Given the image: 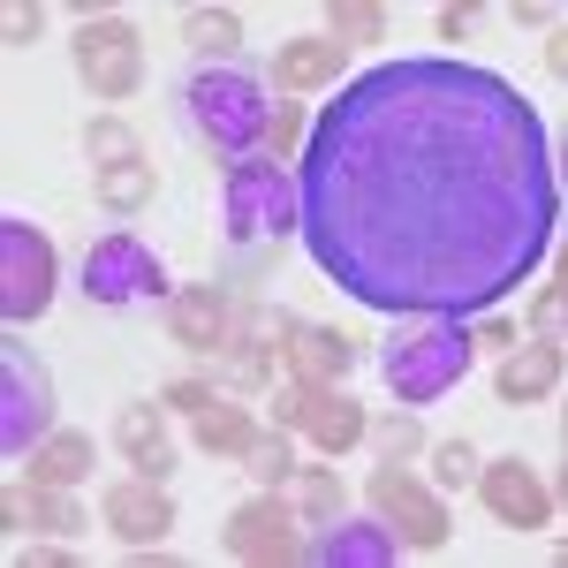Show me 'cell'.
Masks as SVG:
<instances>
[{
	"instance_id": "cell-1",
	"label": "cell",
	"mask_w": 568,
	"mask_h": 568,
	"mask_svg": "<svg viewBox=\"0 0 568 568\" xmlns=\"http://www.w3.org/2000/svg\"><path fill=\"white\" fill-rule=\"evenodd\" d=\"M470 326H455V318H417V326H402L379 356V372H387V394L394 402H409V409H425L439 394L455 387L463 372H470Z\"/></svg>"
},
{
	"instance_id": "cell-2",
	"label": "cell",
	"mask_w": 568,
	"mask_h": 568,
	"mask_svg": "<svg viewBox=\"0 0 568 568\" xmlns=\"http://www.w3.org/2000/svg\"><path fill=\"white\" fill-rule=\"evenodd\" d=\"M182 106H190V130L205 136L220 160L251 152L265 136V91H258L251 69H197V77L182 84Z\"/></svg>"
},
{
	"instance_id": "cell-3",
	"label": "cell",
	"mask_w": 568,
	"mask_h": 568,
	"mask_svg": "<svg viewBox=\"0 0 568 568\" xmlns=\"http://www.w3.org/2000/svg\"><path fill=\"white\" fill-rule=\"evenodd\" d=\"M273 425H281V433H304L318 455H349V447H364V433H372V417H364L356 394L304 387V379H288V387L273 394Z\"/></svg>"
},
{
	"instance_id": "cell-4",
	"label": "cell",
	"mask_w": 568,
	"mask_h": 568,
	"mask_svg": "<svg viewBox=\"0 0 568 568\" xmlns=\"http://www.w3.org/2000/svg\"><path fill=\"white\" fill-rule=\"evenodd\" d=\"M220 213H227V235H243V243H281L296 220V190L273 160H243V168H227Z\"/></svg>"
},
{
	"instance_id": "cell-5",
	"label": "cell",
	"mask_w": 568,
	"mask_h": 568,
	"mask_svg": "<svg viewBox=\"0 0 568 568\" xmlns=\"http://www.w3.org/2000/svg\"><path fill=\"white\" fill-rule=\"evenodd\" d=\"M77 77H84V91L91 99H130L136 84H144V45H136V31H130V16H84L77 23Z\"/></svg>"
},
{
	"instance_id": "cell-6",
	"label": "cell",
	"mask_w": 568,
	"mask_h": 568,
	"mask_svg": "<svg viewBox=\"0 0 568 568\" xmlns=\"http://www.w3.org/2000/svg\"><path fill=\"white\" fill-rule=\"evenodd\" d=\"M220 554H227V561H251V568H296V561H304L296 500H281V493L243 500V508L220 524Z\"/></svg>"
},
{
	"instance_id": "cell-7",
	"label": "cell",
	"mask_w": 568,
	"mask_h": 568,
	"mask_svg": "<svg viewBox=\"0 0 568 568\" xmlns=\"http://www.w3.org/2000/svg\"><path fill=\"white\" fill-rule=\"evenodd\" d=\"M372 516L394 530V538H409V554H439L447 546V508H439V493L433 485H417V478H402V463H379L372 470Z\"/></svg>"
},
{
	"instance_id": "cell-8",
	"label": "cell",
	"mask_w": 568,
	"mask_h": 568,
	"mask_svg": "<svg viewBox=\"0 0 568 568\" xmlns=\"http://www.w3.org/2000/svg\"><path fill=\"white\" fill-rule=\"evenodd\" d=\"M84 296L106 304V311L144 304V296H168V265L152 258L136 235H106V243H91V258H84Z\"/></svg>"
},
{
	"instance_id": "cell-9",
	"label": "cell",
	"mask_w": 568,
	"mask_h": 568,
	"mask_svg": "<svg viewBox=\"0 0 568 568\" xmlns=\"http://www.w3.org/2000/svg\"><path fill=\"white\" fill-rule=\"evenodd\" d=\"M45 296H53V243L31 220H8L0 227V311L23 326L45 311Z\"/></svg>"
},
{
	"instance_id": "cell-10",
	"label": "cell",
	"mask_w": 568,
	"mask_h": 568,
	"mask_svg": "<svg viewBox=\"0 0 568 568\" xmlns=\"http://www.w3.org/2000/svg\"><path fill=\"white\" fill-rule=\"evenodd\" d=\"M478 500H485V516L508 524V530H546V524H554V485L538 478L524 455L478 463Z\"/></svg>"
},
{
	"instance_id": "cell-11",
	"label": "cell",
	"mask_w": 568,
	"mask_h": 568,
	"mask_svg": "<svg viewBox=\"0 0 568 568\" xmlns=\"http://www.w3.org/2000/svg\"><path fill=\"white\" fill-rule=\"evenodd\" d=\"M0 402H8V417H0V447L8 455H23V447H39L45 439V409H53V394H45V379L31 372V356L16 349H0Z\"/></svg>"
},
{
	"instance_id": "cell-12",
	"label": "cell",
	"mask_w": 568,
	"mask_h": 568,
	"mask_svg": "<svg viewBox=\"0 0 568 568\" xmlns=\"http://www.w3.org/2000/svg\"><path fill=\"white\" fill-rule=\"evenodd\" d=\"M106 530L130 538V546H168V530H175V500H168V485H160V478L106 485Z\"/></svg>"
},
{
	"instance_id": "cell-13",
	"label": "cell",
	"mask_w": 568,
	"mask_h": 568,
	"mask_svg": "<svg viewBox=\"0 0 568 568\" xmlns=\"http://www.w3.org/2000/svg\"><path fill=\"white\" fill-rule=\"evenodd\" d=\"M0 524L8 530H53V538H77L91 524L77 508V485H39V478H16L0 493Z\"/></svg>"
},
{
	"instance_id": "cell-14",
	"label": "cell",
	"mask_w": 568,
	"mask_h": 568,
	"mask_svg": "<svg viewBox=\"0 0 568 568\" xmlns=\"http://www.w3.org/2000/svg\"><path fill=\"white\" fill-rule=\"evenodd\" d=\"M281 364H288V379H304V387H342V379L356 372V342L342 334V326H311V318H296Z\"/></svg>"
},
{
	"instance_id": "cell-15",
	"label": "cell",
	"mask_w": 568,
	"mask_h": 568,
	"mask_svg": "<svg viewBox=\"0 0 568 568\" xmlns=\"http://www.w3.org/2000/svg\"><path fill=\"white\" fill-rule=\"evenodd\" d=\"M554 387H561V334H554V326H546L538 342H516V349L500 356V372H493V394L516 402V409L546 402Z\"/></svg>"
},
{
	"instance_id": "cell-16",
	"label": "cell",
	"mask_w": 568,
	"mask_h": 568,
	"mask_svg": "<svg viewBox=\"0 0 568 568\" xmlns=\"http://www.w3.org/2000/svg\"><path fill=\"white\" fill-rule=\"evenodd\" d=\"M227 318H235L227 288H175V296H168V342L190 349V356H220Z\"/></svg>"
},
{
	"instance_id": "cell-17",
	"label": "cell",
	"mask_w": 568,
	"mask_h": 568,
	"mask_svg": "<svg viewBox=\"0 0 568 568\" xmlns=\"http://www.w3.org/2000/svg\"><path fill=\"white\" fill-rule=\"evenodd\" d=\"M114 447H122V463H130L136 478H168L175 470V433H168V409L160 402H130L114 417Z\"/></svg>"
},
{
	"instance_id": "cell-18",
	"label": "cell",
	"mask_w": 568,
	"mask_h": 568,
	"mask_svg": "<svg viewBox=\"0 0 568 568\" xmlns=\"http://www.w3.org/2000/svg\"><path fill=\"white\" fill-rule=\"evenodd\" d=\"M304 561H318V568H387L394 561V530L387 524H326V538L318 546H304Z\"/></svg>"
},
{
	"instance_id": "cell-19",
	"label": "cell",
	"mask_w": 568,
	"mask_h": 568,
	"mask_svg": "<svg viewBox=\"0 0 568 568\" xmlns=\"http://www.w3.org/2000/svg\"><path fill=\"white\" fill-rule=\"evenodd\" d=\"M342 69H349V53L326 39V31H318V39H288L273 53V84L281 91H318V84H334Z\"/></svg>"
},
{
	"instance_id": "cell-20",
	"label": "cell",
	"mask_w": 568,
	"mask_h": 568,
	"mask_svg": "<svg viewBox=\"0 0 568 568\" xmlns=\"http://www.w3.org/2000/svg\"><path fill=\"white\" fill-rule=\"evenodd\" d=\"M251 433H258V417L243 409V394H213V402L190 417V447H197V455H243Z\"/></svg>"
},
{
	"instance_id": "cell-21",
	"label": "cell",
	"mask_w": 568,
	"mask_h": 568,
	"mask_svg": "<svg viewBox=\"0 0 568 568\" xmlns=\"http://www.w3.org/2000/svg\"><path fill=\"white\" fill-rule=\"evenodd\" d=\"M91 470H99L91 433H45L39 447H31V470H23V478H39V485H84Z\"/></svg>"
},
{
	"instance_id": "cell-22",
	"label": "cell",
	"mask_w": 568,
	"mask_h": 568,
	"mask_svg": "<svg viewBox=\"0 0 568 568\" xmlns=\"http://www.w3.org/2000/svg\"><path fill=\"white\" fill-rule=\"evenodd\" d=\"M182 45L205 61V69H235V45H243V16L235 8H190L182 16Z\"/></svg>"
},
{
	"instance_id": "cell-23",
	"label": "cell",
	"mask_w": 568,
	"mask_h": 568,
	"mask_svg": "<svg viewBox=\"0 0 568 568\" xmlns=\"http://www.w3.org/2000/svg\"><path fill=\"white\" fill-rule=\"evenodd\" d=\"M235 470L258 485V493H273V485H288V470H296V447H288V433H281V425H258V433L243 439Z\"/></svg>"
},
{
	"instance_id": "cell-24",
	"label": "cell",
	"mask_w": 568,
	"mask_h": 568,
	"mask_svg": "<svg viewBox=\"0 0 568 568\" xmlns=\"http://www.w3.org/2000/svg\"><path fill=\"white\" fill-rule=\"evenodd\" d=\"M288 500H296V516H304L311 530H326L342 516V478H334L326 463H311V470L296 463V470H288Z\"/></svg>"
},
{
	"instance_id": "cell-25",
	"label": "cell",
	"mask_w": 568,
	"mask_h": 568,
	"mask_svg": "<svg viewBox=\"0 0 568 568\" xmlns=\"http://www.w3.org/2000/svg\"><path fill=\"white\" fill-rule=\"evenodd\" d=\"M326 39L342 45V53H349V45H379L387 39V8H379V0H334V8H326Z\"/></svg>"
},
{
	"instance_id": "cell-26",
	"label": "cell",
	"mask_w": 568,
	"mask_h": 568,
	"mask_svg": "<svg viewBox=\"0 0 568 568\" xmlns=\"http://www.w3.org/2000/svg\"><path fill=\"white\" fill-rule=\"evenodd\" d=\"M152 190H160L152 160H122V168H99V205H106V213H136V205H152Z\"/></svg>"
},
{
	"instance_id": "cell-27",
	"label": "cell",
	"mask_w": 568,
	"mask_h": 568,
	"mask_svg": "<svg viewBox=\"0 0 568 568\" xmlns=\"http://www.w3.org/2000/svg\"><path fill=\"white\" fill-rule=\"evenodd\" d=\"M84 152H91V168H122V160H144V144H136V130L122 122V114H91V122H84Z\"/></svg>"
},
{
	"instance_id": "cell-28",
	"label": "cell",
	"mask_w": 568,
	"mask_h": 568,
	"mask_svg": "<svg viewBox=\"0 0 568 568\" xmlns=\"http://www.w3.org/2000/svg\"><path fill=\"white\" fill-rule=\"evenodd\" d=\"M213 364H220L213 387H227V394H265V379H273V356H265V349H243V342H227Z\"/></svg>"
},
{
	"instance_id": "cell-29",
	"label": "cell",
	"mask_w": 568,
	"mask_h": 568,
	"mask_svg": "<svg viewBox=\"0 0 568 568\" xmlns=\"http://www.w3.org/2000/svg\"><path fill=\"white\" fill-rule=\"evenodd\" d=\"M372 447H379V463H409V455H425V425H417V409H402L387 425H372Z\"/></svg>"
},
{
	"instance_id": "cell-30",
	"label": "cell",
	"mask_w": 568,
	"mask_h": 568,
	"mask_svg": "<svg viewBox=\"0 0 568 568\" xmlns=\"http://www.w3.org/2000/svg\"><path fill=\"white\" fill-rule=\"evenodd\" d=\"M304 130H311V114L304 106H296V99H288V106H265V160H273V168H281V160H288V152H296V144H304Z\"/></svg>"
},
{
	"instance_id": "cell-31",
	"label": "cell",
	"mask_w": 568,
	"mask_h": 568,
	"mask_svg": "<svg viewBox=\"0 0 568 568\" xmlns=\"http://www.w3.org/2000/svg\"><path fill=\"white\" fill-rule=\"evenodd\" d=\"M470 478H478V455H470V439H439V447H433V485H439V493H463Z\"/></svg>"
},
{
	"instance_id": "cell-32",
	"label": "cell",
	"mask_w": 568,
	"mask_h": 568,
	"mask_svg": "<svg viewBox=\"0 0 568 568\" xmlns=\"http://www.w3.org/2000/svg\"><path fill=\"white\" fill-rule=\"evenodd\" d=\"M213 394H220V387L205 379V372H190V379H175V387H168V402H160V409H175V417H197Z\"/></svg>"
},
{
	"instance_id": "cell-33",
	"label": "cell",
	"mask_w": 568,
	"mask_h": 568,
	"mask_svg": "<svg viewBox=\"0 0 568 568\" xmlns=\"http://www.w3.org/2000/svg\"><path fill=\"white\" fill-rule=\"evenodd\" d=\"M0 31H8V45H31L45 31V8H39V0H16V8L0 16Z\"/></svg>"
},
{
	"instance_id": "cell-34",
	"label": "cell",
	"mask_w": 568,
	"mask_h": 568,
	"mask_svg": "<svg viewBox=\"0 0 568 568\" xmlns=\"http://www.w3.org/2000/svg\"><path fill=\"white\" fill-rule=\"evenodd\" d=\"M470 349L478 356H508L516 349V326H508V318H485V326H470Z\"/></svg>"
},
{
	"instance_id": "cell-35",
	"label": "cell",
	"mask_w": 568,
	"mask_h": 568,
	"mask_svg": "<svg viewBox=\"0 0 568 568\" xmlns=\"http://www.w3.org/2000/svg\"><path fill=\"white\" fill-rule=\"evenodd\" d=\"M23 561H31V568H77V546H69V538H53V546H31Z\"/></svg>"
},
{
	"instance_id": "cell-36",
	"label": "cell",
	"mask_w": 568,
	"mask_h": 568,
	"mask_svg": "<svg viewBox=\"0 0 568 568\" xmlns=\"http://www.w3.org/2000/svg\"><path fill=\"white\" fill-rule=\"evenodd\" d=\"M439 39H447V45L470 39V8H439Z\"/></svg>"
},
{
	"instance_id": "cell-37",
	"label": "cell",
	"mask_w": 568,
	"mask_h": 568,
	"mask_svg": "<svg viewBox=\"0 0 568 568\" xmlns=\"http://www.w3.org/2000/svg\"><path fill=\"white\" fill-rule=\"evenodd\" d=\"M530 318H538V334H546V326H561V281H554V288H538V311H530Z\"/></svg>"
}]
</instances>
